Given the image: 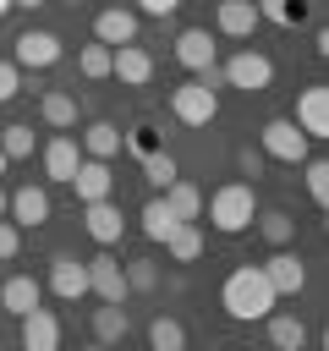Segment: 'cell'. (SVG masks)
<instances>
[{"instance_id":"6da1fadb","label":"cell","mask_w":329,"mask_h":351,"mask_svg":"<svg viewBox=\"0 0 329 351\" xmlns=\"http://www.w3.org/2000/svg\"><path fill=\"white\" fill-rule=\"evenodd\" d=\"M219 302H225V313L230 318H241V324H252V318H263V313H274V285H269V274H263V263H236L230 274H225V285H219Z\"/></svg>"},{"instance_id":"7a4b0ae2","label":"cell","mask_w":329,"mask_h":351,"mask_svg":"<svg viewBox=\"0 0 329 351\" xmlns=\"http://www.w3.org/2000/svg\"><path fill=\"white\" fill-rule=\"evenodd\" d=\"M208 219H214L219 236L252 230V219H258V192H252V181H225V186L208 197Z\"/></svg>"},{"instance_id":"3957f363","label":"cell","mask_w":329,"mask_h":351,"mask_svg":"<svg viewBox=\"0 0 329 351\" xmlns=\"http://www.w3.org/2000/svg\"><path fill=\"white\" fill-rule=\"evenodd\" d=\"M307 132L291 121V115H274V121H263V132H258V148H263V159H280V165H302L307 159Z\"/></svg>"},{"instance_id":"277c9868","label":"cell","mask_w":329,"mask_h":351,"mask_svg":"<svg viewBox=\"0 0 329 351\" xmlns=\"http://www.w3.org/2000/svg\"><path fill=\"white\" fill-rule=\"evenodd\" d=\"M219 71H225V88H241V93H269L274 88V60L263 49H236Z\"/></svg>"},{"instance_id":"5b68a950","label":"cell","mask_w":329,"mask_h":351,"mask_svg":"<svg viewBox=\"0 0 329 351\" xmlns=\"http://www.w3.org/2000/svg\"><path fill=\"white\" fill-rule=\"evenodd\" d=\"M170 115H175L181 126H208V121L219 115V93L192 77V82H181V88L170 93Z\"/></svg>"},{"instance_id":"8992f818","label":"cell","mask_w":329,"mask_h":351,"mask_svg":"<svg viewBox=\"0 0 329 351\" xmlns=\"http://www.w3.org/2000/svg\"><path fill=\"white\" fill-rule=\"evenodd\" d=\"M66 186H77V203H99V197H110V192H115V176H110V159H93V154H82Z\"/></svg>"},{"instance_id":"52a82bcc","label":"cell","mask_w":329,"mask_h":351,"mask_svg":"<svg viewBox=\"0 0 329 351\" xmlns=\"http://www.w3.org/2000/svg\"><path fill=\"white\" fill-rule=\"evenodd\" d=\"M88 296H99V302H126V296H132V291H126L121 258H110V252L88 258Z\"/></svg>"},{"instance_id":"ba28073f","label":"cell","mask_w":329,"mask_h":351,"mask_svg":"<svg viewBox=\"0 0 329 351\" xmlns=\"http://www.w3.org/2000/svg\"><path fill=\"white\" fill-rule=\"evenodd\" d=\"M55 60H60V38H55L49 27L16 33V66H22V71H44V66H55Z\"/></svg>"},{"instance_id":"9c48e42d","label":"cell","mask_w":329,"mask_h":351,"mask_svg":"<svg viewBox=\"0 0 329 351\" xmlns=\"http://www.w3.org/2000/svg\"><path fill=\"white\" fill-rule=\"evenodd\" d=\"M5 219H16L22 230H38L44 219H49V192L44 186H16V192H5Z\"/></svg>"},{"instance_id":"30bf717a","label":"cell","mask_w":329,"mask_h":351,"mask_svg":"<svg viewBox=\"0 0 329 351\" xmlns=\"http://www.w3.org/2000/svg\"><path fill=\"white\" fill-rule=\"evenodd\" d=\"M49 291H55L60 302H82V296H88V263L71 258V252H55V258H49Z\"/></svg>"},{"instance_id":"8fae6325","label":"cell","mask_w":329,"mask_h":351,"mask_svg":"<svg viewBox=\"0 0 329 351\" xmlns=\"http://www.w3.org/2000/svg\"><path fill=\"white\" fill-rule=\"evenodd\" d=\"M110 77H121L126 88H143V82L154 77V55H148L137 38H132V44H115V49H110Z\"/></svg>"},{"instance_id":"7c38bea8","label":"cell","mask_w":329,"mask_h":351,"mask_svg":"<svg viewBox=\"0 0 329 351\" xmlns=\"http://www.w3.org/2000/svg\"><path fill=\"white\" fill-rule=\"evenodd\" d=\"M263 274H269L274 296H302V285H307V263H302L291 247H274V258L263 263Z\"/></svg>"},{"instance_id":"4fadbf2b","label":"cell","mask_w":329,"mask_h":351,"mask_svg":"<svg viewBox=\"0 0 329 351\" xmlns=\"http://www.w3.org/2000/svg\"><path fill=\"white\" fill-rule=\"evenodd\" d=\"M16 324H22L16 335H22L27 351H55V346H60V318H55L49 307H27Z\"/></svg>"},{"instance_id":"5bb4252c","label":"cell","mask_w":329,"mask_h":351,"mask_svg":"<svg viewBox=\"0 0 329 351\" xmlns=\"http://www.w3.org/2000/svg\"><path fill=\"white\" fill-rule=\"evenodd\" d=\"M307 137H329V93L313 82V88H302L296 93V115H291Z\"/></svg>"},{"instance_id":"9a60e30c","label":"cell","mask_w":329,"mask_h":351,"mask_svg":"<svg viewBox=\"0 0 329 351\" xmlns=\"http://www.w3.org/2000/svg\"><path fill=\"white\" fill-rule=\"evenodd\" d=\"M82 225H88V236H93L99 247H115V241H121V230H126V219H121V208H115L110 197L82 203Z\"/></svg>"},{"instance_id":"2e32d148","label":"cell","mask_w":329,"mask_h":351,"mask_svg":"<svg viewBox=\"0 0 329 351\" xmlns=\"http://www.w3.org/2000/svg\"><path fill=\"white\" fill-rule=\"evenodd\" d=\"M214 55H219V44H214V33H208V27H181V38H175V60H181L186 71L214 66Z\"/></svg>"},{"instance_id":"e0dca14e","label":"cell","mask_w":329,"mask_h":351,"mask_svg":"<svg viewBox=\"0 0 329 351\" xmlns=\"http://www.w3.org/2000/svg\"><path fill=\"white\" fill-rule=\"evenodd\" d=\"M214 22H219L225 38H252V27H258L263 16H258V0H219Z\"/></svg>"},{"instance_id":"ac0fdd59","label":"cell","mask_w":329,"mask_h":351,"mask_svg":"<svg viewBox=\"0 0 329 351\" xmlns=\"http://www.w3.org/2000/svg\"><path fill=\"white\" fill-rule=\"evenodd\" d=\"M93 38L110 44V49H115V44H132V38H137V11H126V5L99 11V16H93Z\"/></svg>"},{"instance_id":"d6986e66","label":"cell","mask_w":329,"mask_h":351,"mask_svg":"<svg viewBox=\"0 0 329 351\" xmlns=\"http://www.w3.org/2000/svg\"><path fill=\"white\" fill-rule=\"evenodd\" d=\"M77 159H82V148H77L71 132H55V137L44 143V176H49V181H71Z\"/></svg>"},{"instance_id":"ffe728a7","label":"cell","mask_w":329,"mask_h":351,"mask_svg":"<svg viewBox=\"0 0 329 351\" xmlns=\"http://www.w3.org/2000/svg\"><path fill=\"white\" fill-rule=\"evenodd\" d=\"M77 148L93 154V159H115V154H121V126H115V121H88L82 137H77Z\"/></svg>"},{"instance_id":"44dd1931","label":"cell","mask_w":329,"mask_h":351,"mask_svg":"<svg viewBox=\"0 0 329 351\" xmlns=\"http://www.w3.org/2000/svg\"><path fill=\"white\" fill-rule=\"evenodd\" d=\"M38 115H44V126H55V132H71V126H77V93H66V88H49V93L38 99Z\"/></svg>"},{"instance_id":"7402d4cb","label":"cell","mask_w":329,"mask_h":351,"mask_svg":"<svg viewBox=\"0 0 329 351\" xmlns=\"http://www.w3.org/2000/svg\"><path fill=\"white\" fill-rule=\"evenodd\" d=\"M159 247H164L175 263H197V258H203V230H197V219H181Z\"/></svg>"},{"instance_id":"603a6c76","label":"cell","mask_w":329,"mask_h":351,"mask_svg":"<svg viewBox=\"0 0 329 351\" xmlns=\"http://www.w3.org/2000/svg\"><path fill=\"white\" fill-rule=\"evenodd\" d=\"M38 296H44V291H38V280H33V274H11V280L0 285V307H5L11 318H22L27 307H38Z\"/></svg>"},{"instance_id":"cb8c5ba5","label":"cell","mask_w":329,"mask_h":351,"mask_svg":"<svg viewBox=\"0 0 329 351\" xmlns=\"http://www.w3.org/2000/svg\"><path fill=\"white\" fill-rule=\"evenodd\" d=\"M126 329H132V318H126V302H99L93 307V340H126Z\"/></svg>"},{"instance_id":"d4e9b609","label":"cell","mask_w":329,"mask_h":351,"mask_svg":"<svg viewBox=\"0 0 329 351\" xmlns=\"http://www.w3.org/2000/svg\"><path fill=\"white\" fill-rule=\"evenodd\" d=\"M269 318V340L280 346V351H302L307 346V324L296 318V313H263Z\"/></svg>"},{"instance_id":"484cf974","label":"cell","mask_w":329,"mask_h":351,"mask_svg":"<svg viewBox=\"0 0 329 351\" xmlns=\"http://www.w3.org/2000/svg\"><path fill=\"white\" fill-rule=\"evenodd\" d=\"M159 197L170 203V214H175V219H197V214H203V192H197L192 181H181V176H175V181H170Z\"/></svg>"},{"instance_id":"4316f807","label":"cell","mask_w":329,"mask_h":351,"mask_svg":"<svg viewBox=\"0 0 329 351\" xmlns=\"http://www.w3.org/2000/svg\"><path fill=\"white\" fill-rule=\"evenodd\" d=\"M137 219H143V236H148V241H164V236H170V230L181 225V219L170 214V203H164L159 192H154V197L143 203V214H137Z\"/></svg>"},{"instance_id":"83f0119b","label":"cell","mask_w":329,"mask_h":351,"mask_svg":"<svg viewBox=\"0 0 329 351\" xmlns=\"http://www.w3.org/2000/svg\"><path fill=\"white\" fill-rule=\"evenodd\" d=\"M137 165H143V181H148L154 192H164V186H170V181L181 176V165H175V159H170L164 148H148V154H143Z\"/></svg>"},{"instance_id":"f1b7e54d","label":"cell","mask_w":329,"mask_h":351,"mask_svg":"<svg viewBox=\"0 0 329 351\" xmlns=\"http://www.w3.org/2000/svg\"><path fill=\"white\" fill-rule=\"evenodd\" d=\"M258 236L269 241V247H291V236H296V219L291 214H280V208H258Z\"/></svg>"},{"instance_id":"f546056e","label":"cell","mask_w":329,"mask_h":351,"mask_svg":"<svg viewBox=\"0 0 329 351\" xmlns=\"http://www.w3.org/2000/svg\"><path fill=\"white\" fill-rule=\"evenodd\" d=\"M148 346H154V351H181V346H186V329H181L170 313H159V318L148 324Z\"/></svg>"},{"instance_id":"4dcf8cb0","label":"cell","mask_w":329,"mask_h":351,"mask_svg":"<svg viewBox=\"0 0 329 351\" xmlns=\"http://www.w3.org/2000/svg\"><path fill=\"white\" fill-rule=\"evenodd\" d=\"M258 16L263 22H280V27H296L307 16V0H258Z\"/></svg>"},{"instance_id":"1f68e13d","label":"cell","mask_w":329,"mask_h":351,"mask_svg":"<svg viewBox=\"0 0 329 351\" xmlns=\"http://www.w3.org/2000/svg\"><path fill=\"white\" fill-rule=\"evenodd\" d=\"M77 66H82V77L88 82H99V77H110V44H82V55H77Z\"/></svg>"},{"instance_id":"d6a6232c","label":"cell","mask_w":329,"mask_h":351,"mask_svg":"<svg viewBox=\"0 0 329 351\" xmlns=\"http://www.w3.org/2000/svg\"><path fill=\"white\" fill-rule=\"evenodd\" d=\"M302 176H307V197H313V203L324 208V203H329V165L307 154V159H302Z\"/></svg>"},{"instance_id":"836d02e7","label":"cell","mask_w":329,"mask_h":351,"mask_svg":"<svg viewBox=\"0 0 329 351\" xmlns=\"http://www.w3.org/2000/svg\"><path fill=\"white\" fill-rule=\"evenodd\" d=\"M0 148H5V159H27V154H33V126H27V121L5 126V132H0Z\"/></svg>"},{"instance_id":"e575fe53","label":"cell","mask_w":329,"mask_h":351,"mask_svg":"<svg viewBox=\"0 0 329 351\" xmlns=\"http://www.w3.org/2000/svg\"><path fill=\"white\" fill-rule=\"evenodd\" d=\"M121 269H126V291H154L159 285V263H148V258H132Z\"/></svg>"},{"instance_id":"d590c367","label":"cell","mask_w":329,"mask_h":351,"mask_svg":"<svg viewBox=\"0 0 329 351\" xmlns=\"http://www.w3.org/2000/svg\"><path fill=\"white\" fill-rule=\"evenodd\" d=\"M121 148H126L132 159H143L148 148H159V132H154V126H137V132H121Z\"/></svg>"},{"instance_id":"8d00e7d4","label":"cell","mask_w":329,"mask_h":351,"mask_svg":"<svg viewBox=\"0 0 329 351\" xmlns=\"http://www.w3.org/2000/svg\"><path fill=\"white\" fill-rule=\"evenodd\" d=\"M16 252H22V225H16V219H5V214H0V263H11V258H16Z\"/></svg>"},{"instance_id":"74e56055","label":"cell","mask_w":329,"mask_h":351,"mask_svg":"<svg viewBox=\"0 0 329 351\" xmlns=\"http://www.w3.org/2000/svg\"><path fill=\"white\" fill-rule=\"evenodd\" d=\"M22 93V66L16 60H0V104H11Z\"/></svg>"},{"instance_id":"f35d334b","label":"cell","mask_w":329,"mask_h":351,"mask_svg":"<svg viewBox=\"0 0 329 351\" xmlns=\"http://www.w3.org/2000/svg\"><path fill=\"white\" fill-rule=\"evenodd\" d=\"M263 165H269V159H263V148H241V154H236V170H241V176H252V181L263 176Z\"/></svg>"},{"instance_id":"ab89813d","label":"cell","mask_w":329,"mask_h":351,"mask_svg":"<svg viewBox=\"0 0 329 351\" xmlns=\"http://www.w3.org/2000/svg\"><path fill=\"white\" fill-rule=\"evenodd\" d=\"M137 11H148V16H170V11H181V0H137Z\"/></svg>"},{"instance_id":"60d3db41","label":"cell","mask_w":329,"mask_h":351,"mask_svg":"<svg viewBox=\"0 0 329 351\" xmlns=\"http://www.w3.org/2000/svg\"><path fill=\"white\" fill-rule=\"evenodd\" d=\"M11 5H22V11H38V5H49V0H11Z\"/></svg>"},{"instance_id":"b9f144b4","label":"cell","mask_w":329,"mask_h":351,"mask_svg":"<svg viewBox=\"0 0 329 351\" xmlns=\"http://www.w3.org/2000/svg\"><path fill=\"white\" fill-rule=\"evenodd\" d=\"M5 165H11V159H5V148H0V176H5Z\"/></svg>"},{"instance_id":"7bdbcfd3","label":"cell","mask_w":329,"mask_h":351,"mask_svg":"<svg viewBox=\"0 0 329 351\" xmlns=\"http://www.w3.org/2000/svg\"><path fill=\"white\" fill-rule=\"evenodd\" d=\"M5 11H16V5H11V0H0V16H5Z\"/></svg>"},{"instance_id":"ee69618b","label":"cell","mask_w":329,"mask_h":351,"mask_svg":"<svg viewBox=\"0 0 329 351\" xmlns=\"http://www.w3.org/2000/svg\"><path fill=\"white\" fill-rule=\"evenodd\" d=\"M0 214H5V186H0Z\"/></svg>"},{"instance_id":"f6af8a7d","label":"cell","mask_w":329,"mask_h":351,"mask_svg":"<svg viewBox=\"0 0 329 351\" xmlns=\"http://www.w3.org/2000/svg\"><path fill=\"white\" fill-rule=\"evenodd\" d=\"M66 5H82V0H66Z\"/></svg>"}]
</instances>
